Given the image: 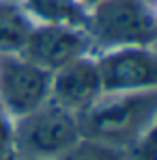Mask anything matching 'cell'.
<instances>
[{
  "label": "cell",
  "mask_w": 157,
  "mask_h": 160,
  "mask_svg": "<svg viewBox=\"0 0 157 160\" xmlns=\"http://www.w3.org/2000/svg\"><path fill=\"white\" fill-rule=\"evenodd\" d=\"M78 121L84 138L129 152L157 121V91H104Z\"/></svg>",
  "instance_id": "1"
},
{
  "label": "cell",
  "mask_w": 157,
  "mask_h": 160,
  "mask_svg": "<svg viewBox=\"0 0 157 160\" xmlns=\"http://www.w3.org/2000/svg\"><path fill=\"white\" fill-rule=\"evenodd\" d=\"M84 28L93 41V54L129 46H157V20L149 0H99L88 9Z\"/></svg>",
  "instance_id": "2"
},
{
  "label": "cell",
  "mask_w": 157,
  "mask_h": 160,
  "mask_svg": "<svg viewBox=\"0 0 157 160\" xmlns=\"http://www.w3.org/2000/svg\"><path fill=\"white\" fill-rule=\"evenodd\" d=\"M80 138L78 115L50 100L13 121V152L24 160H60Z\"/></svg>",
  "instance_id": "3"
},
{
  "label": "cell",
  "mask_w": 157,
  "mask_h": 160,
  "mask_svg": "<svg viewBox=\"0 0 157 160\" xmlns=\"http://www.w3.org/2000/svg\"><path fill=\"white\" fill-rule=\"evenodd\" d=\"M52 74L20 54L0 56V108L15 121L50 100Z\"/></svg>",
  "instance_id": "4"
},
{
  "label": "cell",
  "mask_w": 157,
  "mask_h": 160,
  "mask_svg": "<svg viewBox=\"0 0 157 160\" xmlns=\"http://www.w3.org/2000/svg\"><path fill=\"white\" fill-rule=\"evenodd\" d=\"M88 54H93V41L84 26L37 24L20 56L54 74Z\"/></svg>",
  "instance_id": "5"
},
{
  "label": "cell",
  "mask_w": 157,
  "mask_h": 160,
  "mask_svg": "<svg viewBox=\"0 0 157 160\" xmlns=\"http://www.w3.org/2000/svg\"><path fill=\"white\" fill-rule=\"evenodd\" d=\"M104 91H157V46H129L95 54Z\"/></svg>",
  "instance_id": "6"
},
{
  "label": "cell",
  "mask_w": 157,
  "mask_h": 160,
  "mask_svg": "<svg viewBox=\"0 0 157 160\" xmlns=\"http://www.w3.org/2000/svg\"><path fill=\"white\" fill-rule=\"evenodd\" d=\"M101 93H104V82L95 54L82 56L52 74L50 102L73 115H82L84 110H88L99 100Z\"/></svg>",
  "instance_id": "7"
},
{
  "label": "cell",
  "mask_w": 157,
  "mask_h": 160,
  "mask_svg": "<svg viewBox=\"0 0 157 160\" xmlns=\"http://www.w3.org/2000/svg\"><path fill=\"white\" fill-rule=\"evenodd\" d=\"M37 22L17 0H0V56L20 54Z\"/></svg>",
  "instance_id": "8"
},
{
  "label": "cell",
  "mask_w": 157,
  "mask_h": 160,
  "mask_svg": "<svg viewBox=\"0 0 157 160\" xmlns=\"http://www.w3.org/2000/svg\"><path fill=\"white\" fill-rule=\"evenodd\" d=\"M37 24H86V7L80 0H17Z\"/></svg>",
  "instance_id": "9"
},
{
  "label": "cell",
  "mask_w": 157,
  "mask_h": 160,
  "mask_svg": "<svg viewBox=\"0 0 157 160\" xmlns=\"http://www.w3.org/2000/svg\"><path fill=\"white\" fill-rule=\"evenodd\" d=\"M60 160H129V156L125 149L82 136Z\"/></svg>",
  "instance_id": "10"
},
{
  "label": "cell",
  "mask_w": 157,
  "mask_h": 160,
  "mask_svg": "<svg viewBox=\"0 0 157 160\" xmlns=\"http://www.w3.org/2000/svg\"><path fill=\"white\" fill-rule=\"evenodd\" d=\"M0 152H13V119L0 108Z\"/></svg>",
  "instance_id": "11"
},
{
  "label": "cell",
  "mask_w": 157,
  "mask_h": 160,
  "mask_svg": "<svg viewBox=\"0 0 157 160\" xmlns=\"http://www.w3.org/2000/svg\"><path fill=\"white\" fill-rule=\"evenodd\" d=\"M80 2H82V4L86 7V11H88V9H90V7H95V4H97L99 0H80Z\"/></svg>",
  "instance_id": "12"
},
{
  "label": "cell",
  "mask_w": 157,
  "mask_h": 160,
  "mask_svg": "<svg viewBox=\"0 0 157 160\" xmlns=\"http://www.w3.org/2000/svg\"><path fill=\"white\" fill-rule=\"evenodd\" d=\"M149 4H151V11H153V18L157 20V0H149Z\"/></svg>",
  "instance_id": "13"
}]
</instances>
